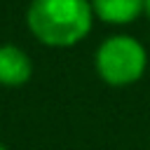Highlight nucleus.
Here are the masks:
<instances>
[{"mask_svg":"<svg viewBox=\"0 0 150 150\" xmlns=\"http://www.w3.org/2000/svg\"><path fill=\"white\" fill-rule=\"evenodd\" d=\"M0 150H5V145H2V143H0Z\"/></svg>","mask_w":150,"mask_h":150,"instance_id":"6","label":"nucleus"},{"mask_svg":"<svg viewBox=\"0 0 150 150\" xmlns=\"http://www.w3.org/2000/svg\"><path fill=\"white\" fill-rule=\"evenodd\" d=\"M145 47L131 35H112L96 52V73L112 87H127L145 73Z\"/></svg>","mask_w":150,"mask_h":150,"instance_id":"2","label":"nucleus"},{"mask_svg":"<svg viewBox=\"0 0 150 150\" xmlns=\"http://www.w3.org/2000/svg\"><path fill=\"white\" fill-rule=\"evenodd\" d=\"M33 73V63L28 54L14 45H0V84L19 87L28 82Z\"/></svg>","mask_w":150,"mask_h":150,"instance_id":"3","label":"nucleus"},{"mask_svg":"<svg viewBox=\"0 0 150 150\" xmlns=\"http://www.w3.org/2000/svg\"><path fill=\"white\" fill-rule=\"evenodd\" d=\"M94 14L108 23H131L145 12V0H91Z\"/></svg>","mask_w":150,"mask_h":150,"instance_id":"4","label":"nucleus"},{"mask_svg":"<svg viewBox=\"0 0 150 150\" xmlns=\"http://www.w3.org/2000/svg\"><path fill=\"white\" fill-rule=\"evenodd\" d=\"M145 14L150 16V0H145Z\"/></svg>","mask_w":150,"mask_h":150,"instance_id":"5","label":"nucleus"},{"mask_svg":"<svg viewBox=\"0 0 150 150\" xmlns=\"http://www.w3.org/2000/svg\"><path fill=\"white\" fill-rule=\"evenodd\" d=\"M26 19L40 42L70 47L91 30L94 7L89 0H33Z\"/></svg>","mask_w":150,"mask_h":150,"instance_id":"1","label":"nucleus"}]
</instances>
